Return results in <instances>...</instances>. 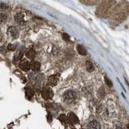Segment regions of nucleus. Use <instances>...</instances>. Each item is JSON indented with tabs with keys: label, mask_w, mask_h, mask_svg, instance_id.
Listing matches in <instances>:
<instances>
[{
	"label": "nucleus",
	"mask_w": 129,
	"mask_h": 129,
	"mask_svg": "<svg viewBox=\"0 0 129 129\" xmlns=\"http://www.w3.org/2000/svg\"><path fill=\"white\" fill-rule=\"evenodd\" d=\"M9 38L11 40H17L19 36V30L14 26H10L7 30Z\"/></svg>",
	"instance_id": "1"
},
{
	"label": "nucleus",
	"mask_w": 129,
	"mask_h": 129,
	"mask_svg": "<svg viewBox=\"0 0 129 129\" xmlns=\"http://www.w3.org/2000/svg\"><path fill=\"white\" fill-rule=\"evenodd\" d=\"M26 15L23 12H18L14 16L15 22L18 25H23L26 22Z\"/></svg>",
	"instance_id": "2"
},
{
	"label": "nucleus",
	"mask_w": 129,
	"mask_h": 129,
	"mask_svg": "<svg viewBox=\"0 0 129 129\" xmlns=\"http://www.w3.org/2000/svg\"><path fill=\"white\" fill-rule=\"evenodd\" d=\"M41 95L42 98L45 100H51L54 96V92L51 88L49 87H44L42 89L41 92Z\"/></svg>",
	"instance_id": "3"
},
{
	"label": "nucleus",
	"mask_w": 129,
	"mask_h": 129,
	"mask_svg": "<svg viewBox=\"0 0 129 129\" xmlns=\"http://www.w3.org/2000/svg\"><path fill=\"white\" fill-rule=\"evenodd\" d=\"M63 99L67 102H72L76 99V93L72 90H69L64 93L63 95Z\"/></svg>",
	"instance_id": "4"
},
{
	"label": "nucleus",
	"mask_w": 129,
	"mask_h": 129,
	"mask_svg": "<svg viewBox=\"0 0 129 129\" xmlns=\"http://www.w3.org/2000/svg\"><path fill=\"white\" fill-rule=\"evenodd\" d=\"M19 67L23 71L27 72L30 69V63L26 59H23L19 61Z\"/></svg>",
	"instance_id": "5"
},
{
	"label": "nucleus",
	"mask_w": 129,
	"mask_h": 129,
	"mask_svg": "<svg viewBox=\"0 0 129 129\" xmlns=\"http://www.w3.org/2000/svg\"><path fill=\"white\" fill-rule=\"evenodd\" d=\"M67 120L69 121V123H71V124H76V123H79L78 116L73 112H70L67 115Z\"/></svg>",
	"instance_id": "6"
},
{
	"label": "nucleus",
	"mask_w": 129,
	"mask_h": 129,
	"mask_svg": "<svg viewBox=\"0 0 129 129\" xmlns=\"http://www.w3.org/2000/svg\"><path fill=\"white\" fill-rule=\"evenodd\" d=\"M87 128L88 129H101V125L100 123L95 119H92L90 121L89 123L87 125Z\"/></svg>",
	"instance_id": "7"
},
{
	"label": "nucleus",
	"mask_w": 129,
	"mask_h": 129,
	"mask_svg": "<svg viewBox=\"0 0 129 129\" xmlns=\"http://www.w3.org/2000/svg\"><path fill=\"white\" fill-rule=\"evenodd\" d=\"M58 82V77L57 75H52L48 79V84L50 87H54Z\"/></svg>",
	"instance_id": "8"
},
{
	"label": "nucleus",
	"mask_w": 129,
	"mask_h": 129,
	"mask_svg": "<svg viewBox=\"0 0 129 129\" xmlns=\"http://www.w3.org/2000/svg\"><path fill=\"white\" fill-rule=\"evenodd\" d=\"M41 68V64L38 61H32L30 63V69L34 72H38Z\"/></svg>",
	"instance_id": "9"
},
{
	"label": "nucleus",
	"mask_w": 129,
	"mask_h": 129,
	"mask_svg": "<svg viewBox=\"0 0 129 129\" xmlns=\"http://www.w3.org/2000/svg\"><path fill=\"white\" fill-rule=\"evenodd\" d=\"M9 19V16L7 13L2 10H0V24L6 23Z\"/></svg>",
	"instance_id": "10"
},
{
	"label": "nucleus",
	"mask_w": 129,
	"mask_h": 129,
	"mask_svg": "<svg viewBox=\"0 0 129 129\" xmlns=\"http://www.w3.org/2000/svg\"><path fill=\"white\" fill-rule=\"evenodd\" d=\"M36 50L33 48H29L25 53L26 57L28 59H33L36 57Z\"/></svg>",
	"instance_id": "11"
},
{
	"label": "nucleus",
	"mask_w": 129,
	"mask_h": 129,
	"mask_svg": "<svg viewBox=\"0 0 129 129\" xmlns=\"http://www.w3.org/2000/svg\"><path fill=\"white\" fill-rule=\"evenodd\" d=\"M76 49L78 52L81 56H86L87 54V50L83 47V46L81 45H78L76 46Z\"/></svg>",
	"instance_id": "12"
},
{
	"label": "nucleus",
	"mask_w": 129,
	"mask_h": 129,
	"mask_svg": "<svg viewBox=\"0 0 129 129\" xmlns=\"http://www.w3.org/2000/svg\"><path fill=\"white\" fill-rule=\"evenodd\" d=\"M85 66H86V69H87V71L88 72H92L94 71V64L92 62L89 61H87L86 62V64H85Z\"/></svg>",
	"instance_id": "13"
},
{
	"label": "nucleus",
	"mask_w": 129,
	"mask_h": 129,
	"mask_svg": "<svg viewBox=\"0 0 129 129\" xmlns=\"http://www.w3.org/2000/svg\"><path fill=\"white\" fill-rule=\"evenodd\" d=\"M25 94H26V96L28 98H32V96L34 95V91L32 90L31 88H26L25 89Z\"/></svg>",
	"instance_id": "14"
},
{
	"label": "nucleus",
	"mask_w": 129,
	"mask_h": 129,
	"mask_svg": "<svg viewBox=\"0 0 129 129\" xmlns=\"http://www.w3.org/2000/svg\"><path fill=\"white\" fill-rule=\"evenodd\" d=\"M22 57H23L22 52L20 51V50H18V51L16 52V54H15L14 55V60L16 59V61H21Z\"/></svg>",
	"instance_id": "15"
},
{
	"label": "nucleus",
	"mask_w": 129,
	"mask_h": 129,
	"mask_svg": "<svg viewBox=\"0 0 129 129\" xmlns=\"http://www.w3.org/2000/svg\"><path fill=\"white\" fill-rule=\"evenodd\" d=\"M105 83L106 84H107L109 87H112L113 86V84H112V82L110 80V79H109V78H107V76L105 77Z\"/></svg>",
	"instance_id": "16"
},
{
	"label": "nucleus",
	"mask_w": 129,
	"mask_h": 129,
	"mask_svg": "<svg viewBox=\"0 0 129 129\" xmlns=\"http://www.w3.org/2000/svg\"><path fill=\"white\" fill-rule=\"evenodd\" d=\"M16 46L13 44H9L7 47V50L10 51H14L16 50Z\"/></svg>",
	"instance_id": "17"
},
{
	"label": "nucleus",
	"mask_w": 129,
	"mask_h": 129,
	"mask_svg": "<svg viewBox=\"0 0 129 129\" xmlns=\"http://www.w3.org/2000/svg\"><path fill=\"white\" fill-rule=\"evenodd\" d=\"M62 36H63V40H64L66 41H70V36H69L67 34H66V33H63Z\"/></svg>",
	"instance_id": "18"
},
{
	"label": "nucleus",
	"mask_w": 129,
	"mask_h": 129,
	"mask_svg": "<svg viewBox=\"0 0 129 129\" xmlns=\"http://www.w3.org/2000/svg\"><path fill=\"white\" fill-rule=\"evenodd\" d=\"M0 50H1V52H2V53H6V52H7V49H6V48H5V46H3V47H2V48H0Z\"/></svg>",
	"instance_id": "19"
},
{
	"label": "nucleus",
	"mask_w": 129,
	"mask_h": 129,
	"mask_svg": "<svg viewBox=\"0 0 129 129\" xmlns=\"http://www.w3.org/2000/svg\"><path fill=\"white\" fill-rule=\"evenodd\" d=\"M3 33H2V30H0V43L2 42V40H3Z\"/></svg>",
	"instance_id": "20"
},
{
	"label": "nucleus",
	"mask_w": 129,
	"mask_h": 129,
	"mask_svg": "<svg viewBox=\"0 0 129 129\" xmlns=\"http://www.w3.org/2000/svg\"><path fill=\"white\" fill-rule=\"evenodd\" d=\"M116 129H121V128L120 126H117V127L116 128Z\"/></svg>",
	"instance_id": "21"
}]
</instances>
